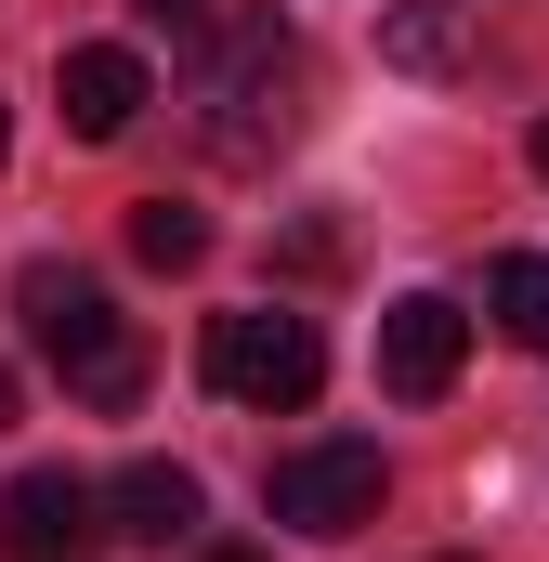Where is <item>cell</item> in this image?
<instances>
[{
    "label": "cell",
    "mask_w": 549,
    "mask_h": 562,
    "mask_svg": "<svg viewBox=\"0 0 549 562\" xmlns=\"http://www.w3.org/2000/svg\"><path fill=\"white\" fill-rule=\"evenodd\" d=\"M132 262L144 276H197V262H210V223H197L183 196H144L132 210Z\"/></svg>",
    "instance_id": "9c48e42d"
},
{
    "label": "cell",
    "mask_w": 549,
    "mask_h": 562,
    "mask_svg": "<svg viewBox=\"0 0 549 562\" xmlns=\"http://www.w3.org/2000/svg\"><path fill=\"white\" fill-rule=\"evenodd\" d=\"M144 13H157V26H197V13H210V0H144Z\"/></svg>",
    "instance_id": "7c38bea8"
},
{
    "label": "cell",
    "mask_w": 549,
    "mask_h": 562,
    "mask_svg": "<svg viewBox=\"0 0 549 562\" xmlns=\"http://www.w3.org/2000/svg\"><path fill=\"white\" fill-rule=\"evenodd\" d=\"M210 393L223 406H262V419H288V406H314L327 393V340H314V314H288V301H249V314H210Z\"/></svg>",
    "instance_id": "3957f363"
},
{
    "label": "cell",
    "mask_w": 549,
    "mask_h": 562,
    "mask_svg": "<svg viewBox=\"0 0 549 562\" xmlns=\"http://www.w3.org/2000/svg\"><path fill=\"white\" fill-rule=\"evenodd\" d=\"M53 105H66L79 144H119L144 105H157V79H144L132 40H79V53H53Z\"/></svg>",
    "instance_id": "52a82bcc"
},
{
    "label": "cell",
    "mask_w": 549,
    "mask_h": 562,
    "mask_svg": "<svg viewBox=\"0 0 549 562\" xmlns=\"http://www.w3.org/2000/svg\"><path fill=\"white\" fill-rule=\"evenodd\" d=\"M105 537H144V550L197 537V471H183V458H132V471L105 484Z\"/></svg>",
    "instance_id": "ba28073f"
},
{
    "label": "cell",
    "mask_w": 549,
    "mask_h": 562,
    "mask_svg": "<svg viewBox=\"0 0 549 562\" xmlns=\"http://www.w3.org/2000/svg\"><path fill=\"white\" fill-rule=\"evenodd\" d=\"M380 497H393V458H380V445H288L262 471V510L288 537H367Z\"/></svg>",
    "instance_id": "277c9868"
},
{
    "label": "cell",
    "mask_w": 549,
    "mask_h": 562,
    "mask_svg": "<svg viewBox=\"0 0 549 562\" xmlns=\"http://www.w3.org/2000/svg\"><path fill=\"white\" fill-rule=\"evenodd\" d=\"M380 53H393V66H418V79H445V66L471 53V26H458V0H406V13L380 26Z\"/></svg>",
    "instance_id": "30bf717a"
},
{
    "label": "cell",
    "mask_w": 549,
    "mask_h": 562,
    "mask_svg": "<svg viewBox=\"0 0 549 562\" xmlns=\"http://www.w3.org/2000/svg\"><path fill=\"white\" fill-rule=\"evenodd\" d=\"M484 301H497V327H511L524 353H549V249H511V262H497V288H484Z\"/></svg>",
    "instance_id": "8fae6325"
},
{
    "label": "cell",
    "mask_w": 549,
    "mask_h": 562,
    "mask_svg": "<svg viewBox=\"0 0 549 562\" xmlns=\"http://www.w3.org/2000/svg\"><path fill=\"white\" fill-rule=\"evenodd\" d=\"M197 132L210 157H236V170H274V144H301V105H314V66H301V40L274 26V13H236L223 26V53H210V79H197Z\"/></svg>",
    "instance_id": "7a4b0ae2"
},
{
    "label": "cell",
    "mask_w": 549,
    "mask_h": 562,
    "mask_svg": "<svg viewBox=\"0 0 549 562\" xmlns=\"http://www.w3.org/2000/svg\"><path fill=\"white\" fill-rule=\"evenodd\" d=\"M105 537V497L79 471H13L0 484V562H79Z\"/></svg>",
    "instance_id": "8992f818"
},
{
    "label": "cell",
    "mask_w": 549,
    "mask_h": 562,
    "mask_svg": "<svg viewBox=\"0 0 549 562\" xmlns=\"http://www.w3.org/2000/svg\"><path fill=\"white\" fill-rule=\"evenodd\" d=\"M524 157H537V183H549V119H537V132H524Z\"/></svg>",
    "instance_id": "4fadbf2b"
},
{
    "label": "cell",
    "mask_w": 549,
    "mask_h": 562,
    "mask_svg": "<svg viewBox=\"0 0 549 562\" xmlns=\"http://www.w3.org/2000/svg\"><path fill=\"white\" fill-rule=\"evenodd\" d=\"M0 157H13V105H0Z\"/></svg>",
    "instance_id": "2e32d148"
},
{
    "label": "cell",
    "mask_w": 549,
    "mask_h": 562,
    "mask_svg": "<svg viewBox=\"0 0 549 562\" xmlns=\"http://www.w3.org/2000/svg\"><path fill=\"white\" fill-rule=\"evenodd\" d=\"M13 406H26V393H13V367H0V431H13Z\"/></svg>",
    "instance_id": "5bb4252c"
},
{
    "label": "cell",
    "mask_w": 549,
    "mask_h": 562,
    "mask_svg": "<svg viewBox=\"0 0 549 562\" xmlns=\"http://www.w3.org/2000/svg\"><path fill=\"white\" fill-rule=\"evenodd\" d=\"M458 367H471V314L445 301V288H406V301H380V393H458Z\"/></svg>",
    "instance_id": "5b68a950"
},
{
    "label": "cell",
    "mask_w": 549,
    "mask_h": 562,
    "mask_svg": "<svg viewBox=\"0 0 549 562\" xmlns=\"http://www.w3.org/2000/svg\"><path fill=\"white\" fill-rule=\"evenodd\" d=\"M210 562H274V550H210Z\"/></svg>",
    "instance_id": "9a60e30c"
},
{
    "label": "cell",
    "mask_w": 549,
    "mask_h": 562,
    "mask_svg": "<svg viewBox=\"0 0 549 562\" xmlns=\"http://www.w3.org/2000/svg\"><path fill=\"white\" fill-rule=\"evenodd\" d=\"M445 562H471V550H445Z\"/></svg>",
    "instance_id": "e0dca14e"
},
{
    "label": "cell",
    "mask_w": 549,
    "mask_h": 562,
    "mask_svg": "<svg viewBox=\"0 0 549 562\" xmlns=\"http://www.w3.org/2000/svg\"><path fill=\"white\" fill-rule=\"evenodd\" d=\"M13 314H26V340L53 353V380H66L92 419H132L144 406V340H132V314L79 276V262H26V276H13Z\"/></svg>",
    "instance_id": "6da1fadb"
}]
</instances>
